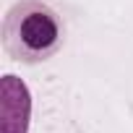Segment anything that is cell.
Returning <instances> with one entry per match:
<instances>
[{"mask_svg": "<svg viewBox=\"0 0 133 133\" xmlns=\"http://www.w3.org/2000/svg\"><path fill=\"white\" fill-rule=\"evenodd\" d=\"M65 42V21L44 0H18L3 18V50L24 65L47 63Z\"/></svg>", "mask_w": 133, "mask_h": 133, "instance_id": "obj_1", "label": "cell"}]
</instances>
